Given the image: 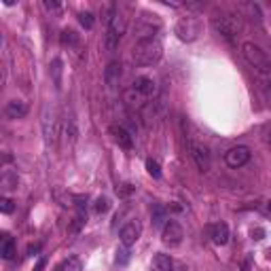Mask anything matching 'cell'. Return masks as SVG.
Listing matches in <instances>:
<instances>
[{"instance_id": "1", "label": "cell", "mask_w": 271, "mask_h": 271, "mask_svg": "<svg viewBox=\"0 0 271 271\" xmlns=\"http://www.w3.org/2000/svg\"><path fill=\"white\" fill-rule=\"evenodd\" d=\"M163 55V45L157 38H149V40H138L134 47V61L138 66H153L161 59Z\"/></svg>"}, {"instance_id": "2", "label": "cell", "mask_w": 271, "mask_h": 271, "mask_svg": "<svg viewBox=\"0 0 271 271\" xmlns=\"http://www.w3.org/2000/svg\"><path fill=\"white\" fill-rule=\"evenodd\" d=\"M242 55L246 57V61L254 70H259L263 76H271V61L267 57V53L261 49L259 45L254 43H244L242 45Z\"/></svg>"}, {"instance_id": "3", "label": "cell", "mask_w": 271, "mask_h": 271, "mask_svg": "<svg viewBox=\"0 0 271 271\" xmlns=\"http://www.w3.org/2000/svg\"><path fill=\"white\" fill-rule=\"evenodd\" d=\"M212 28L216 30V34H220L222 38L227 40H235V36L240 34V22H237L235 15H229V13H220V15H214L212 17Z\"/></svg>"}, {"instance_id": "4", "label": "cell", "mask_w": 271, "mask_h": 271, "mask_svg": "<svg viewBox=\"0 0 271 271\" xmlns=\"http://www.w3.org/2000/svg\"><path fill=\"white\" fill-rule=\"evenodd\" d=\"M108 24V30H106V47H108V51H113L115 47L119 45V40L123 38L125 34V30H127V24H125V17L121 13H117L113 9V13H110V17L106 19Z\"/></svg>"}, {"instance_id": "5", "label": "cell", "mask_w": 271, "mask_h": 271, "mask_svg": "<svg viewBox=\"0 0 271 271\" xmlns=\"http://www.w3.org/2000/svg\"><path fill=\"white\" fill-rule=\"evenodd\" d=\"M161 30V19L157 15H151V13H144L140 15L138 22H136V36L140 40H149V38H155V34Z\"/></svg>"}, {"instance_id": "6", "label": "cell", "mask_w": 271, "mask_h": 271, "mask_svg": "<svg viewBox=\"0 0 271 271\" xmlns=\"http://www.w3.org/2000/svg\"><path fill=\"white\" fill-rule=\"evenodd\" d=\"M199 30H201V24L197 17H180L176 24V34L184 43H193L199 36Z\"/></svg>"}, {"instance_id": "7", "label": "cell", "mask_w": 271, "mask_h": 271, "mask_svg": "<svg viewBox=\"0 0 271 271\" xmlns=\"http://www.w3.org/2000/svg\"><path fill=\"white\" fill-rule=\"evenodd\" d=\"M189 151H191V157H193L195 165L201 172H208L210 170V151H208V147H203L201 142L189 140Z\"/></svg>"}, {"instance_id": "8", "label": "cell", "mask_w": 271, "mask_h": 271, "mask_svg": "<svg viewBox=\"0 0 271 271\" xmlns=\"http://www.w3.org/2000/svg\"><path fill=\"white\" fill-rule=\"evenodd\" d=\"M161 237H163V244L165 246H180V242H182V237H184V231H182V227L178 225L176 220H168V225L163 227V233H161Z\"/></svg>"}, {"instance_id": "9", "label": "cell", "mask_w": 271, "mask_h": 271, "mask_svg": "<svg viewBox=\"0 0 271 271\" xmlns=\"http://www.w3.org/2000/svg\"><path fill=\"white\" fill-rule=\"evenodd\" d=\"M225 161L229 168H242L250 161V149L248 147H233L225 153Z\"/></svg>"}, {"instance_id": "10", "label": "cell", "mask_w": 271, "mask_h": 271, "mask_svg": "<svg viewBox=\"0 0 271 271\" xmlns=\"http://www.w3.org/2000/svg\"><path fill=\"white\" fill-rule=\"evenodd\" d=\"M140 235H142V225H140L138 220H130V222H127V225L119 231L121 244H123V246H127V248L134 246V244L140 240Z\"/></svg>"}, {"instance_id": "11", "label": "cell", "mask_w": 271, "mask_h": 271, "mask_svg": "<svg viewBox=\"0 0 271 271\" xmlns=\"http://www.w3.org/2000/svg\"><path fill=\"white\" fill-rule=\"evenodd\" d=\"M110 136H113V140H115V144L119 147V149H125V151H132L134 149V136L125 130L123 125H110Z\"/></svg>"}, {"instance_id": "12", "label": "cell", "mask_w": 271, "mask_h": 271, "mask_svg": "<svg viewBox=\"0 0 271 271\" xmlns=\"http://www.w3.org/2000/svg\"><path fill=\"white\" fill-rule=\"evenodd\" d=\"M132 89H136L142 98H155L157 95V91H159V87H157V83L153 81L151 76H136L134 78V83H132Z\"/></svg>"}, {"instance_id": "13", "label": "cell", "mask_w": 271, "mask_h": 271, "mask_svg": "<svg viewBox=\"0 0 271 271\" xmlns=\"http://www.w3.org/2000/svg\"><path fill=\"white\" fill-rule=\"evenodd\" d=\"M28 115V104L26 102H22V100H11V102H7V106H5V117L7 119H24Z\"/></svg>"}, {"instance_id": "14", "label": "cell", "mask_w": 271, "mask_h": 271, "mask_svg": "<svg viewBox=\"0 0 271 271\" xmlns=\"http://www.w3.org/2000/svg\"><path fill=\"white\" fill-rule=\"evenodd\" d=\"M229 227H227V222H214V225L210 227V237H212V242L216 246H225L229 242Z\"/></svg>"}, {"instance_id": "15", "label": "cell", "mask_w": 271, "mask_h": 271, "mask_svg": "<svg viewBox=\"0 0 271 271\" xmlns=\"http://www.w3.org/2000/svg\"><path fill=\"white\" fill-rule=\"evenodd\" d=\"M43 132H45L47 144H53L57 130H55V117H53V113L49 115V108H45V113H43Z\"/></svg>"}, {"instance_id": "16", "label": "cell", "mask_w": 271, "mask_h": 271, "mask_svg": "<svg viewBox=\"0 0 271 271\" xmlns=\"http://www.w3.org/2000/svg\"><path fill=\"white\" fill-rule=\"evenodd\" d=\"M121 64L119 61H110L108 64V68L104 70V81H106V85L110 87V89H115L117 85H119V81H121Z\"/></svg>"}, {"instance_id": "17", "label": "cell", "mask_w": 271, "mask_h": 271, "mask_svg": "<svg viewBox=\"0 0 271 271\" xmlns=\"http://www.w3.org/2000/svg\"><path fill=\"white\" fill-rule=\"evenodd\" d=\"M0 186H3V191H17L19 186V176L15 170H3V174H0Z\"/></svg>"}, {"instance_id": "18", "label": "cell", "mask_w": 271, "mask_h": 271, "mask_svg": "<svg viewBox=\"0 0 271 271\" xmlns=\"http://www.w3.org/2000/svg\"><path fill=\"white\" fill-rule=\"evenodd\" d=\"M0 254H3V259H7V261H11L15 257V240L9 233H3V237H0Z\"/></svg>"}, {"instance_id": "19", "label": "cell", "mask_w": 271, "mask_h": 271, "mask_svg": "<svg viewBox=\"0 0 271 271\" xmlns=\"http://www.w3.org/2000/svg\"><path fill=\"white\" fill-rule=\"evenodd\" d=\"M153 271H174V263L168 254H157L153 259Z\"/></svg>"}, {"instance_id": "20", "label": "cell", "mask_w": 271, "mask_h": 271, "mask_svg": "<svg viewBox=\"0 0 271 271\" xmlns=\"http://www.w3.org/2000/svg\"><path fill=\"white\" fill-rule=\"evenodd\" d=\"M59 40H61L64 47H78V43H81V36H78L72 28H66V30H61Z\"/></svg>"}, {"instance_id": "21", "label": "cell", "mask_w": 271, "mask_h": 271, "mask_svg": "<svg viewBox=\"0 0 271 271\" xmlns=\"http://www.w3.org/2000/svg\"><path fill=\"white\" fill-rule=\"evenodd\" d=\"M144 100L147 98H142V95L136 89H127L125 91V102L130 104L132 108H142V106H144Z\"/></svg>"}, {"instance_id": "22", "label": "cell", "mask_w": 271, "mask_h": 271, "mask_svg": "<svg viewBox=\"0 0 271 271\" xmlns=\"http://www.w3.org/2000/svg\"><path fill=\"white\" fill-rule=\"evenodd\" d=\"M151 214H153V225L155 227H165L168 225V214H165V210L161 208V205H153V210H151Z\"/></svg>"}, {"instance_id": "23", "label": "cell", "mask_w": 271, "mask_h": 271, "mask_svg": "<svg viewBox=\"0 0 271 271\" xmlns=\"http://www.w3.org/2000/svg\"><path fill=\"white\" fill-rule=\"evenodd\" d=\"M130 259H132V254H130V248H127V246H123V248H119V250H117L115 263H117L119 267H125L127 263H130Z\"/></svg>"}, {"instance_id": "24", "label": "cell", "mask_w": 271, "mask_h": 271, "mask_svg": "<svg viewBox=\"0 0 271 271\" xmlns=\"http://www.w3.org/2000/svg\"><path fill=\"white\" fill-rule=\"evenodd\" d=\"M59 271H83V263H81V259L72 257V259H68L66 263L59 267Z\"/></svg>"}, {"instance_id": "25", "label": "cell", "mask_w": 271, "mask_h": 271, "mask_svg": "<svg viewBox=\"0 0 271 271\" xmlns=\"http://www.w3.org/2000/svg\"><path fill=\"white\" fill-rule=\"evenodd\" d=\"M78 22H81V26L85 28V30H91L93 28V13H89V11H83V13H78Z\"/></svg>"}, {"instance_id": "26", "label": "cell", "mask_w": 271, "mask_h": 271, "mask_svg": "<svg viewBox=\"0 0 271 271\" xmlns=\"http://www.w3.org/2000/svg\"><path fill=\"white\" fill-rule=\"evenodd\" d=\"M93 208H95V212H98V214L108 212V208H110L108 197H98V199H95V203H93Z\"/></svg>"}, {"instance_id": "27", "label": "cell", "mask_w": 271, "mask_h": 271, "mask_svg": "<svg viewBox=\"0 0 271 271\" xmlns=\"http://www.w3.org/2000/svg\"><path fill=\"white\" fill-rule=\"evenodd\" d=\"M147 172L151 174L153 178H159V176H161V168H159V163L155 161V159H147Z\"/></svg>"}, {"instance_id": "28", "label": "cell", "mask_w": 271, "mask_h": 271, "mask_svg": "<svg viewBox=\"0 0 271 271\" xmlns=\"http://www.w3.org/2000/svg\"><path fill=\"white\" fill-rule=\"evenodd\" d=\"M13 210H15V201L13 199H9V197L0 199V212H3V214H11Z\"/></svg>"}, {"instance_id": "29", "label": "cell", "mask_w": 271, "mask_h": 271, "mask_svg": "<svg viewBox=\"0 0 271 271\" xmlns=\"http://www.w3.org/2000/svg\"><path fill=\"white\" fill-rule=\"evenodd\" d=\"M51 72H53V78H55V85L59 87V74H61V59L59 57H55L51 61Z\"/></svg>"}, {"instance_id": "30", "label": "cell", "mask_w": 271, "mask_h": 271, "mask_svg": "<svg viewBox=\"0 0 271 271\" xmlns=\"http://www.w3.org/2000/svg\"><path fill=\"white\" fill-rule=\"evenodd\" d=\"M132 193H134V186H132V184L123 182V184L117 186V195H119V197H130Z\"/></svg>"}, {"instance_id": "31", "label": "cell", "mask_w": 271, "mask_h": 271, "mask_svg": "<svg viewBox=\"0 0 271 271\" xmlns=\"http://www.w3.org/2000/svg\"><path fill=\"white\" fill-rule=\"evenodd\" d=\"M43 7L49 11V13H59V11H61V5H59V3H53V0H45Z\"/></svg>"}, {"instance_id": "32", "label": "cell", "mask_w": 271, "mask_h": 271, "mask_svg": "<svg viewBox=\"0 0 271 271\" xmlns=\"http://www.w3.org/2000/svg\"><path fill=\"white\" fill-rule=\"evenodd\" d=\"M38 252H40V244H32V246L28 248V254H30V257H36Z\"/></svg>"}, {"instance_id": "33", "label": "cell", "mask_w": 271, "mask_h": 271, "mask_svg": "<svg viewBox=\"0 0 271 271\" xmlns=\"http://www.w3.org/2000/svg\"><path fill=\"white\" fill-rule=\"evenodd\" d=\"M263 235H265L263 229H252V237H254V240H263Z\"/></svg>"}, {"instance_id": "34", "label": "cell", "mask_w": 271, "mask_h": 271, "mask_svg": "<svg viewBox=\"0 0 271 271\" xmlns=\"http://www.w3.org/2000/svg\"><path fill=\"white\" fill-rule=\"evenodd\" d=\"M269 144H271V134H269Z\"/></svg>"}]
</instances>
